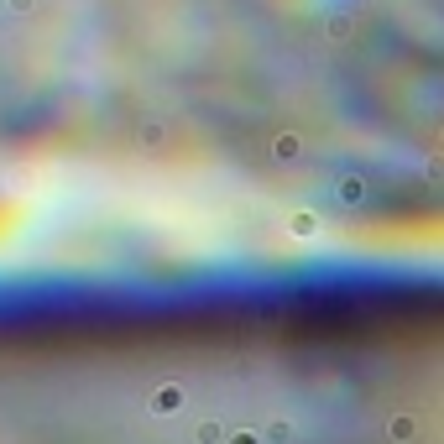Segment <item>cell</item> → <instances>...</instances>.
Wrapping results in <instances>:
<instances>
[{"label":"cell","instance_id":"cell-2","mask_svg":"<svg viewBox=\"0 0 444 444\" xmlns=\"http://www.w3.org/2000/svg\"><path fill=\"white\" fill-rule=\"evenodd\" d=\"M387 434H392V439H413V434H418V423H413L408 413H398V418L387 423Z\"/></svg>","mask_w":444,"mask_h":444},{"label":"cell","instance_id":"cell-1","mask_svg":"<svg viewBox=\"0 0 444 444\" xmlns=\"http://www.w3.org/2000/svg\"><path fill=\"white\" fill-rule=\"evenodd\" d=\"M335 194H340V204H345V210H361V204H366V183H361V178H340Z\"/></svg>","mask_w":444,"mask_h":444},{"label":"cell","instance_id":"cell-3","mask_svg":"<svg viewBox=\"0 0 444 444\" xmlns=\"http://www.w3.org/2000/svg\"><path fill=\"white\" fill-rule=\"evenodd\" d=\"M235 444H257V434H241V439H235Z\"/></svg>","mask_w":444,"mask_h":444}]
</instances>
